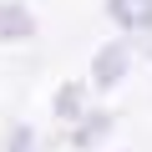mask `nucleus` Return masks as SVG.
Returning a JSON list of instances; mask_svg holds the SVG:
<instances>
[{"instance_id": "obj_1", "label": "nucleus", "mask_w": 152, "mask_h": 152, "mask_svg": "<svg viewBox=\"0 0 152 152\" xmlns=\"http://www.w3.org/2000/svg\"><path fill=\"white\" fill-rule=\"evenodd\" d=\"M127 76V46L117 41V46H102L96 51V61H91V81L96 86H117Z\"/></svg>"}, {"instance_id": "obj_2", "label": "nucleus", "mask_w": 152, "mask_h": 152, "mask_svg": "<svg viewBox=\"0 0 152 152\" xmlns=\"http://www.w3.org/2000/svg\"><path fill=\"white\" fill-rule=\"evenodd\" d=\"M107 15L132 31H152V0H107Z\"/></svg>"}, {"instance_id": "obj_3", "label": "nucleus", "mask_w": 152, "mask_h": 152, "mask_svg": "<svg viewBox=\"0 0 152 152\" xmlns=\"http://www.w3.org/2000/svg\"><path fill=\"white\" fill-rule=\"evenodd\" d=\"M36 31V20L20 10V5H5L0 0V41H20V36H31Z\"/></svg>"}, {"instance_id": "obj_4", "label": "nucleus", "mask_w": 152, "mask_h": 152, "mask_svg": "<svg viewBox=\"0 0 152 152\" xmlns=\"http://www.w3.org/2000/svg\"><path fill=\"white\" fill-rule=\"evenodd\" d=\"M107 132H112V117H86L81 132H76V147H91V142H102Z\"/></svg>"}, {"instance_id": "obj_5", "label": "nucleus", "mask_w": 152, "mask_h": 152, "mask_svg": "<svg viewBox=\"0 0 152 152\" xmlns=\"http://www.w3.org/2000/svg\"><path fill=\"white\" fill-rule=\"evenodd\" d=\"M51 107H56V117H81V96H76V86H61Z\"/></svg>"}, {"instance_id": "obj_6", "label": "nucleus", "mask_w": 152, "mask_h": 152, "mask_svg": "<svg viewBox=\"0 0 152 152\" xmlns=\"http://www.w3.org/2000/svg\"><path fill=\"white\" fill-rule=\"evenodd\" d=\"M5 152H36V132H31V127H15V132H10V147H5Z\"/></svg>"}]
</instances>
